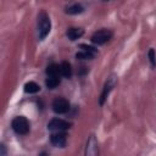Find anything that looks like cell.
I'll return each instance as SVG.
<instances>
[{
	"instance_id": "cell-1",
	"label": "cell",
	"mask_w": 156,
	"mask_h": 156,
	"mask_svg": "<svg viewBox=\"0 0 156 156\" xmlns=\"http://www.w3.org/2000/svg\"><path fill=\"white\" fill-rule=\"evenodd\" d=\"M51 29V21L49 15L45 11H41L38 15V34H39V39L43 40L46 38V35L50 33Z\"/></svg>"
},
{
	"instance_id": "cell-2",
	"label": "cell",
	"mask_w": 156,
	"mask_h": 156,
	"mask_svg": "<svg viewBox=\"0 0 156 156\" xmlns=\"http://www.w3.org/2000/svg\"><path fill=\"white\" fill-rule=\"evenodd\" d=\"M11 127H12L13 132L16 134H20V135H24L29 132V122L23 116L15 117L11 122Z\"/></svg>"
},
{
	"instance_id": "cell-3",
	"label": "cell",
	"mask_w": 156,
	"mask_h": 156,
	"mask_svg": "<svg viewBox=\"0 0 156 156\" xmlns=\"http://www.w3.org/2000/svg\"><path fill=\"white\" fill-rule=\"evenodd\" d=\"M111 37H112V32H111L110 29L104 28V29L96 30V32L91 35V41H93L94 44H96V45H102V44L107 43V41L111 39Z\"/></svg>"
},
{
	"instance_id": "cell-4",
	"label": "cell",
	"mask_w": 156,
	"mask_h": 156,
	"mask_svg": "<svg viewBox=\"0 0 156 156\" xmlns=\"http://www.w3.org/2000/svg\"><path fill=\"white\" fill-rule=\"evenodd\" d=\"M116 83H117V76H116V74H111V76L107 78V80H106V83H105V85H104V89H102V93H101V96H100V100H99V104H100L101 106L104 105V102H105V100L107 99V96H108V94L111 93V90L115 88Z\"/></svg>"
},
{
	"instance_id": "cell-5",
	"label": "cell",
	"mask_w": 156,
	"mask_h": 156,
	"mask_svg": "<svg viewBox=\"0 0 156 156\" xmlns=\"http://www.w3.org/2000/svg\"><path fill=\"white\" fill-rule=\"evenodd\" d=\"M51 107H52V111L55 113H58V115H63V113H67L69 111V102L67 99L65 98H56L52 104H51Z\"/></svg>"
},
{
	"instance_id": "cell-6",
	"label": "cell",
	"mask_w": 156,
	"mask_h": 156,
	"mask_svg": "<svg viewBox=\"0 0 156 156\" xmlns=\"http://www.w3.org/2000/svg\"><path fill=\"white\" fill-rule=\"evenodd\" d=\"M69 127H71V123H68L67 121H63L61 118H52L48 123V129L51 132H65Z\"/></svg>"
},
{
	"instance_id": "cell-7",
	"label": "cell",
	"mask_w": 156,
	"mask_h": 156,
	"mask_svg": "<svg viewBox=\"0 0 156 156\" xmlns=\"http://www.w3.org/2000/svg\"><path fill=\"white\" fill-rule=\"evenodd\" d=\"M50 141L56 147H65L67 141V135L65 132H52L50 135Z\"/></svg>"
},
{
	"instance_id": "cell-8",
	"label": "cell",
	"mask_w": 156,
	"mask_h": 156,
	"mask_svg": "<svg viewBox=\"0 0 156 156\" xmlns=\"http://www.w3.org/2000/svg\"><path fill=\"white\" fill-rule=\"evenodd\" d=\"M85 155L87 156H95L98 155V141L95 139V135H90L87 143V149H85Z\"/></svg>"
},
{
	"instance_id": "cell-9",
	"label": "cell",
	"mask_w": 156,
	"mask_h": 156,
	"mask_svg": "<svg viewBox=\"0 0 156 156\" xmlns=\"http://www.w3.org/2000/svg\"><path fill=\"white\" fill-rule=\"evenodd\" d=\"M83 34H84V30L82 28H74V27L68 28L67 32H66V35L69 40H76L78 38H80Z\"/></svg>"
},
{
	"instance_id": "cell-10",
	"label": "cell",
	"mask_w": 156,
	"mask_h": 156,
	"mask_svg": "<svg viewBox=\"0 0 156 156\" xmlns=\"http://www.w3.org/2000/svg\"><path fill=\"white\" fill-rule=\"evenodd\" d=\"M60 73H61L62 77H65L67 79L71 78L72 77V66H71V63L67 62V61L61 62L60 63Z\"/></svg>"
},
{
	"instance_id": "cell-11",
	"label": "cell",
	"mask_w": 156,
	"mask_h": 156,
	"mask_svg": "<svg viewBox=\"0 0 156 156\" xmlns=\"http://www.w3.org/2000/svg\"><path fill=\"white\" fill-rule=\"evenodd\" d=\"M60 76H48V78L45 79V85L49 89H55L60 84Z\"/></svg>"
},
{
	"instance_id": "cell-12",
	"label": "cell",
	"mask_w": 156,
	"mask_h": 156,
	"mask_svg": "<svg viewBox=\"0 0 156 156\" xmlns=\"http://www.w3.org/2000/svg\"><path fill=\"white\" fill-rule=\"evenodd\" d=\"M83 11H84V7L79 4H72L66 7V13L68 15H78V13H82Z\"/></svg>"
},
{
	"instance_id": "cell-13",
	"label": "cell",
	"mask_w": 156,
	"mask_h": 156,
	"mask_svg": "<svg viewBox=\"0 0 156 156\" xmlns=\"http://www.w3.org/2000/svg\"><path fill=\"white\" fill-rule=\"evenodd\" d=\"M40 90V87L35 82H28L24 84V91L27 94H35Z\"/></svg>"
},
{
	"instance_id": "cell-14",
	"label": "cell",
	"mask_w": 156,
	"mask_h": 156,
	"mask_svg": "<svg viewBox=\"0 0 156 156\" xmlns=\"http://www.w3.org/2000/svg\"><path fill=\"white\" fill-rule=\"evenodd\" d=\"M46 76H61L60 73V65L56 63H50L46 67Z\"/></svg>"
},
{
	"instance_id": "cell-15",
	"label": "cell",
	"mask_w": 156,
	"mask_h": 156,
	"mask_svg": "<svg viewBox=\"0 0 156 156\" xmlns=\"http://www.w3.org/2000/svg\"><path fill=\"white\" fill-rule=\"evenodd\" d=\"M76 57H77L78 60H91V58L95 57V55L91 54V52H88V51H85V50H80L79 52L76 54Z\"/></svg>"
},
{
	"instance_id": "cell-16",
	"label": "cell",
	"mask_w": 156,
	"mask_h": 156,
	"mask_svg": "<svg viewBox=\"0 0 156 156\" xmlns=\"http://www.w3.org/2000/svg\"><path fill=\"white\" fill-rule=\"evenodd\" d=\"M147 56H149V61L151 63V67L155 68L156 67V56H155V50L154 49H150L149 52H147Z\"/></svg>"
},
{
	"instance_id": "cell-17",
	"label": "cell",
	"mask_w": 156,
	"mask_h": 156,
	"mask_svg": "<svg viewBox=\"0 0 156 156\" xmlns=\"http://www.w3.org/2000/svg\"><path fill=\"white\" fill-rule=\"evenodd\" d=\"M80 49H82V50H85V51H88V52H91V54H94V55L98 54V50H96L94 46H90V45L82 44V45H80Z\"/></svg>"
},
{
	"instance_id": "cell-18",
	"label": "cell",
	"mask_w": 156,
	"mask_h": 156,
	"mask_svg": "<svg viewBox=\"0 0 156 156\" xmlns=\"http://www.w3.org/2000/svg\"><path fill=\"white\" fill-rule=\"evenodd\" d=\"M0 147H1V152H0V155H1V156H4V155L6 154V151H5V146L1 144V146H0Z\"/></svg>"
},
{
	"instance_id": "cell-19",
	"label": "cell",
	"mask_w": 156,
	"mask_h": 156,
	"mask_svg": "<svg viewBox=\"0 0 156 156\" xmlns=\"http://www.w3.org/2000/svg\"><path fill=\"white\" fill-rule=\"evenodd\" d=\"M102 1H108V0H102Z\"/></svg>"
}]
</instances>
